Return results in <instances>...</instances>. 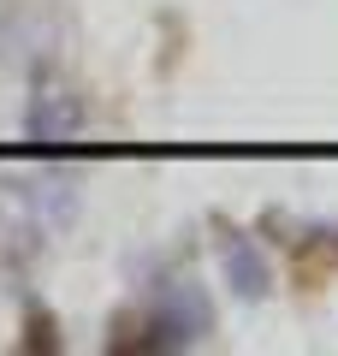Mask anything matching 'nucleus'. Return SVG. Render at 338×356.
<instances>
[{"mask_svg": "<svg viewBox=\"0 0 338 356\" xmlns=\"http://www.w3.org/2000/svg\"><path fill=\"white\" fill-rule=\"evenodd\" d=\"M30 131L36 137H72L77 131V102L60 95V89H42L36 107H30Z\"/></svg>", "mask_w": 338, "mask_h": 356, "instance_id": "nucleus-1", "label": "nucleus"}]
</instances>
